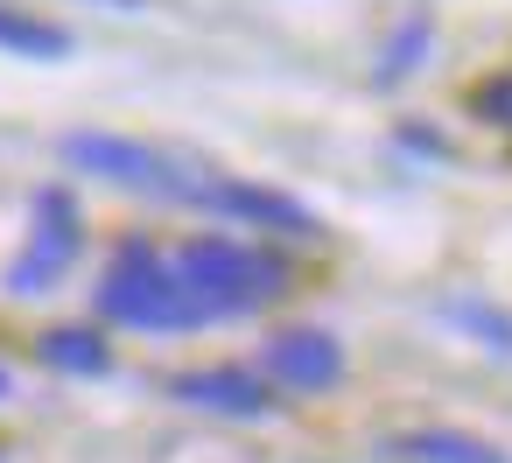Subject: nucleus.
Returning a JSON list of instances; mask_svg holds the SVG:
<instances>
[{
  "label": "nucleus",
  "instance_id": "obj_13",
  "mask_svg": "<svg viewBox=\"0 0 512 463\" xmlns=\"http://www.w3.org/2000/svg\"><path fill=\"white\" fill-rule=\"evenodd\" d=\"M470 113H477V120H491V127H512V71H498V78L470 85Z\"/></svg>",
  "mask_w": 512,
  "mask_h": 463
},
{
  "label": "nucleus",
  "instance_id": "obj_12",
  "mask_svg": "<svg viewBox=\"0 0 512 463\" xmlns=\"http://www.w3.org/2000/svg\"><path fill=\"white\" fill-rule=\"evenodd\" d=\"M428 36H435L428 15H407V22L393 29V43L379 50V71H372V78H379V85H400L407 71H421V64H428Z\"/></svg>",
  "mask_w": 512,
  "mask_h": 463
},
{
  "label": "nucleus",
  "instance_id": "obj_2",
  "mask_svg": "<svg viewBox=\"0 0 512 463\" xmlns=\"http://www.w3.org/2000/svg\"><path fill=\"white\" fill-rule=\"evenodd\" d=\"M99 316L134 323V330H197V323H211L204 302L176 281V267H169L148 239H127V246L113 253V267H106V281H99Z\"/></svg>",
  "mask_w": 512,
  "mask_h": 463
},
{
  "label": "nucleus",
  "instance_id": "obj_10",
  "mask_svg": "<svg viewBox=\"0 0 512 463\" xmlns=\"http://www.w3.org/2000/svg\"><path fill=\"white\" fill-rule=\"evenodd\" d=\"M386 449L407 463H505V449H491L484 435H463V428H414V435H393Z\"/></svg>",
  "mask_w": 512,
  "mask_h": 463
},
{
  "label": "nucleus",
  "instance_id": "obj_5",
  "mask_svg": "<svg viewBox=\"0 0 512 463\" xmlns=\"http://www.w3.org/2000/svg\"><path fill=\"white\" fill-rule=\"evenodd\" d=\"M169 393H176L183 407H197V414H225V421H267V414H274L267 379L246 372V365H197V372H176Z\"/></svg>",
  "mask_w": 512,
  "mask_h": 463
},
{
  "label": "nucleus",
  "instance_id": "obj_16",
  "mask_svg": "<svg viewBox=\"0 0 512 463\" xmlns=\"http://www.w3.org/2000/svg\"><path fill=\"white\" fill-rule=\"evenodd\" d=\"M106 8H141V0H106Z\"/></svg>",
  "mask_w": 512,
  "mask_h": 463
},
{
  "label": "nucleus",
  "instance_id": "obj_14",
  "mask_svg": "<svg viewBox=\"0 0 512 463\" xmlns=\"http://www.w3.org/2000/svg\"><path fill=\"white\" fill-rule=\"evenodd\" d=\"M393 141H400V148H421V155H449V141H442L435 127H400Z\"/></svg>",
  "mask_w": 512,
  "mask_h": 463
},
{
  "label": "nucleus",
  "instance_id": "obj_3",
  "mask_svg": "<svg viewBox=\"0 0 512 463\" xmlns=\"http://www.w3.org/2000/svg\"><path fill=\"white\" fill-rule=\"evenodd\" d=\"M57 155H64L71 169H85V176H106V183H120V190H141V197H169V204H204V197H211V183H204V176L169 169L148 141H127V134L78 127V134H64V141H57Z\"/></svg>",
  "mask_w": 512,
  "mask_h": 463
},
{
  "label": "nucleus",
  "instance_id": "obj_11",
  "mask_svg": "<svg viewBox=\"0 0 512 463\" xmlns=\"http://www.w3.org/2000/svg\"><path fill=\"white\" fill-rule=\"evenodd\" d=\"M442 316L456 330H470L477 344H491L498 358H512V309L491 302V295H442Z\"/></svg>",
  "mask_w": 512,
  "mask_h": 463
},
{
  "label": "nucleus",
  "instance_id": "obj_4",
  "mask_svg": "<svg viewBox=\"0 0 512 463\" xmlns=\"http://www.w3.org/2000/svg\"><path fill=\"white\" fill-rule=\"evenodd\" d=\"M78 246H85V211H78V197L57 190V183H43V190H36V232H29V253L8 267V288H15V295L57 288V281L71 274Z\"/></svg>",
  "mask_w": 512,
  "mask_h": 463
},
{
  "label": "nucleus",
  "instance_id": "obj_15",
  "mask_svg": "<svg viewBox=\"0 0 512 463\" xmlns=\"http://www.w3.org/2000/svg\"><path fill=\"white\" fill-rule=\"evenodd\" d=\"M8 393H15V372H8V365H0V400H8Z\"/></svg>",
  "mask_w": 512,
  "mask_h": 463
},
{
  "label": "nucleus",
  "instance_id": "obj_6",
  "mask_svg": "<svg viewBox=\"0 0 512 463\" xmlns=\"http://www.w3.org/2000/svg\"><path fill=\"white\" fill-rule=\"evenodd\" d=\"M260 365H267V379L274 386H288V393H323V386H337L344 379V344L330 337V330H274L267 337V351H260Z\"/></svg>",
  "mask_w": 512,
  "mask_h": 463
},
{
  "label": "nucleus",
  "instance_id": "obj_1",
  "mask_svg": "<svg viewBox=\"0 0 512 463\" xmlns=\"http://www.w3.org/2000/svg\"><path fill=\"white\" fill-rule=\"evenodd\" d=\"M176 281L204 302V316H239V309H267L281 288H288V260L260 253V246H239L225 232H197L183 239V253L169 260Z\"/></svg>",
  "mask_w": 512,
  "mask_h": 463
},
{
  "label": "nucleus",
  "instance_id": "obj_9",
  "mask_svg": "<svg viewBox=\"0 0 512 463\" xmlns=\"http://www.w3.org/2000/svg\"><path fill=\"white\" fill-rule=\"evenodd\" d=\"M0 50H8V57H36V64H64V57L78 50V36H71L64 22L22 15V8H8V0H0Z\"/></svg>",
  "mask_w": 512,
  "mask_h": 463
},
{
  "label": "nucleus",
  "instance_id": "obj_8",
  "mask_svg": "<svg viewBox=\"0 0 512 463\" xmlns=\"http://www.w3.org/2000/svg\"><path fill=\"white\" fill-rule=\"evenodd\" d=\"M36 358H43L50 372H71V379H106V372H113V344H106L99 330H85V323L43 330V337H36Z\"/></svg>",
  "mask_w": 512,
  "mask_h": 463
},
{
  "label": "nucleus",
  "instance_id": "obj_7",
  "mask_svg": "<svg viewBox=\"0 0 512 463\" xmlns=\"http://www.w3.org/2000/svg\"><path fill=\"white\" fill-rule=\"evenodd\" d=\"M204 211L246 218V225H260V232H281V239H316V232H323V218H316L302 197H288V190H267V183H211Z\"/></svg>",
  "mask_w": 512,
  "mask_h": 463
}]
</instances>
